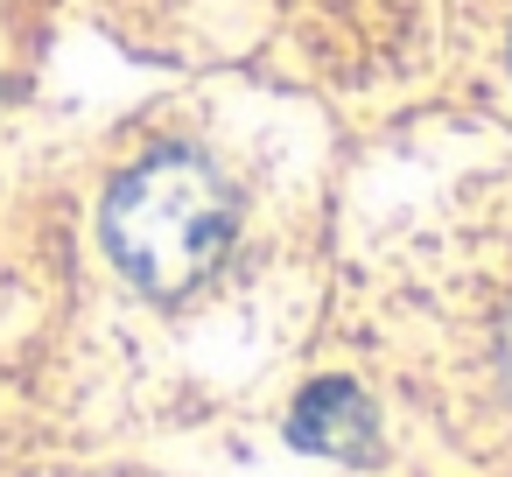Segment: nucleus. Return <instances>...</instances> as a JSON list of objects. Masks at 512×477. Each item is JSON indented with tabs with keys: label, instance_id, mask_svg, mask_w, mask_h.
<instances>
[{
	"label": "nucleus",
	"instance_id": "f257e3e1",
	"mask_svg": "<svg viewBox=\"0 0 512 477\" xmlns=\"http://www.w3.org/2000/svg\"><path fill=\"white\" fill-rule=\"evenodd\" d=\"M106 246L148 295H190L232 246V197L211 162L169 148L127 169L106 197Z\"/></svg>",
	"mask_w": 512,
	"mask_h": 477
},
{
	"label": "nucleus",
	"instance_id": "f03ea898",
	"mask_svg": "<svg viewBox=\"0 0 512 477\" xmlns=\"http://www.w3.org/2000/svg\"><path fill=\"white\" fill-rule=\"evenodd\" d=\"M288 435L316 456H372V407L351 379H316L295 414H288Z\"/></svg>",
	"mask_w": 512,
	"mask_h": 477
},
{
	"label": "nucleus",
	"instance_id": "7ed1b4c3",
	"mask_svg": "<svg viewBox=\"0 0 512 477\" xmlns=\"http://www.w3.org/2000/svg\"><path fill=\"white\" fill-rule=\"evenodd\" d=\"M505 358H512V337H505Z\"/></svg>",
	"mask_w": 512,
	"mask_h": 477
}]
</instances>
